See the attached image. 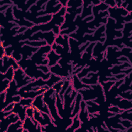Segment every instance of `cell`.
I'll list each match as a JSON object with an SVG mask.
<instances>
[{"label":"cell","mask_w":132,"mask_h":132,"mask_svg":"<svg viewBox=\"0 0 132 132\" xmlns=\"http://www.w3.org/2000/svg\"><path fill=\"white\" fill-rule=\"evenodd\" d=\"M22 124H23V122L21 120H19L14 124H12V123L8 127L7 131H9L10 130H16V129L22 127Z\"/></svg>","instance_id":"8992f818"},{"label":"cell","mask_w":132,"mask_h":132,"mask_svg":"<svg viewBox=\"0 0 132 132\" xmlns=\"http://www.w3.org/2000/svg\"><path fill=\"white\" fill-rule=\"evenodd\" d=\"M43 94H41L37 96L35 98L33 99L31 106L39 110L41 112H45L48 114H50L49 112V110L47 108V106L45 103L42 100V97H43Z\"/></svg>","instance_id":"6da1fadb"},{"label":"cell","mask_w":132,"mask_h":132,"mask_svg":"<svg viewBox=\"0 0 132 132\" xmlns=\"http://www.w3.org/2000/svg\"><path fill=\"white\" fill-rule=\"evenodd\" d=\"M39 125L40 124L35 119L26 116L25 120L23 121L22 128L23 129H27L29 131L35 130H39V128H38Z\"/></svg>","instance_id":"3957f363"},{"label":"cell","mask_w":132,"mask_h":132,"mask_svg":"<svg viewBox=\"0 0 132 132\" xmlns=\"http://www.w3.org/2000/svg\"><path fill=\"white\" fill-rule=\"evenodd\" d=\"M73 125L71 127L69 128V129H68L67 130H71L72 128H73L72 130H73L74 129L77 128L78 127H79V126L80 125V123H79V120L78 119V115L76 116V117L74 118L73 119Z\"/></svg>","instance_id":"52a82bcc"},{"label":"cell","mask_w":132,"mask_h":132,"mask_svg":"<svg viewBox=\"0 0 132 132\" xmlns=\"http://www.w3.org/2000/svg\"><path fill=\"white\" fill-rule=\"evenodd\" d=\"M77 97H76V106H75V108L74 109V111L73 112V113L71 114V118H73L75 116L76 114H77V113L78 112V110H79V103L80 102V101L82 97L80 93H77Z\"/></svg>","instance_id":"5b68a950"},{"label":"cell","mask_w":132,"mask_h":132,"mask_svg":"<svg viewBox=\"0 0 132 132\" xmlns=\"http://www.w3.org/2000/svg\"><path fill=\"white\" fill-rule=\"evenodd\" d=\"M61 56L56 55L55 53L54 50H51L50 53L47 54V57L49 59V62L48 65L49 67H51L52 65L55 64L56 62L59 60Z\"/></svg>","instance_id":"277c9868"},{"label":"cell","mask_w":132,"mask_h":132,"mask_svg":"<svg viewBox=\"0 0 132 132\" xmlns=\"http://www.w3.org/2000/svg\"><path fill=\"white\" fill-rule=\"evenodd\" d=\"M19 120H20L19 116L14 113H12L10 115L1 119V129L2 130L3 128H5V131H6V129L11 123L15 122ZM4 129L3 131H4Z\"/></svg>","instance_id":"7a4b0ae2"}]
</instances>
